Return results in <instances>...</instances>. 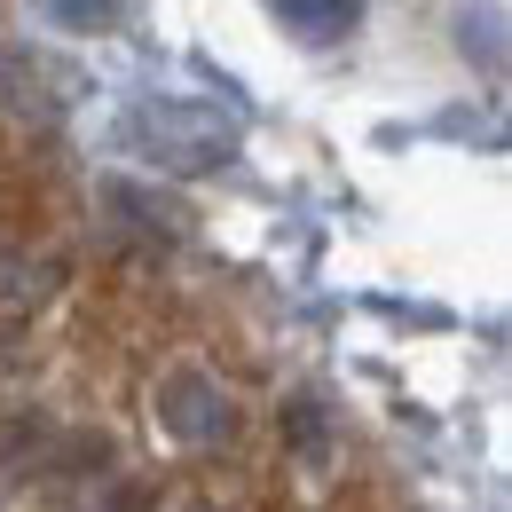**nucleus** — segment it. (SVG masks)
I'll return each instance as SVG.
<instances>
[{
  "instance_id": "nucleus-1",
  "label": "nucleus",
  "mask_w": 512,
  "mask_h": 512,
  "mask_svg": "<svg viewBox=\"0 0 512 512\" xmlns=\"http://www.w3.org/2000/svg\"><path fill=\"white\" fill-rule=\"evenodd\" d=\"M127 142L150 158V166H166V174H213V166H229V158L245 150L237 119H221L213 103H174V95L134 103Z\"/></svg>"
},
{
  "instance_id": "nucleus-2",
  "label": "nucleus",
  "mask_w": 512,
  "mask_h": 512,
  "mask_svg": "<svg viewBox=\"0 0 512 512\" xmlns=\"http://www.w3.org/2000/svg\"><path fill=\"white\" fill-rule=\"evenodd\" d=\"M158 426H166L174 442H221V434L237 426V410H229L221 379H205V371H166V379H158Z\"/></svg>"
},
{
  "instance_id": "nucleus-3",
  "label": "nucleus",
  "mask_w": 512,
  "mask_h": 512,
  "mask_svg": "<svg viewBox=\"0 0 512 512\" xmlns=\"http://www.w3.org/2000/svg\"><path fill=\"white\" fill-rule=\"evenodd\" d=\"M276 16H284L300 40H316V48L363 32V0H276Z\"/></svg>"
},
{
  "instance_id": "nucleus-4",
  "label": "nucleus",
  "mask_w": 512,
  "mask_h": 512,
  "mask_svg": "<svg viewBox=\"0 0 512 512\" xmlns=\"http://www.w3.org/2000/svg\"><path fill=\"white\" fill-rule=\"evenodd\" d=\"M56 16H64V24H111L119 0H56Z\"/></svg>"
},
{
  "instance_id": "nucleus-5",
  "label": "nucleus",
  "mask_w": 512,
  "mask_h": 512,
  "mask_svg": "<svg viewBox=\"0 0 512 512\" xmlns=\"http://www.w3.org/2000/svg\"><path fill=\"white\" fill-rule=\"evenodd\" d=\"M292 442L323 449V410H316V402H292Z\"/></svg>"
},
{
  "instance_id": "nucleus-6",
  "label": "nucleus",
  "mask_w": 512,
  "mask_h": 512,
  "mask_svg": "<svg viewBox=\"0 0 512 512\" xmlns=\"http://www.w3.org/2000/svg\"><path fill=\"white\" fill-rule=\"evenodd\" d=\"M111 512H150V489H127V497H119Z\"/></svg>"
}]
</instances>
